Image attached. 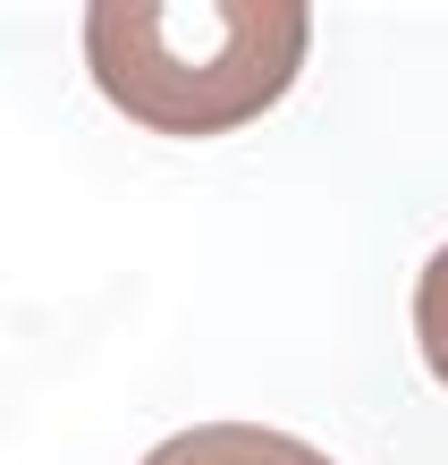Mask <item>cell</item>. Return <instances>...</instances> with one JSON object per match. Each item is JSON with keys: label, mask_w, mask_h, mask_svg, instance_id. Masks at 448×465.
I'll use <instances>...</instances> for the list:
<instances>
[{"label": "cell", "mask_w": 448, "mask_h": 465, "mask_svg": "<svg viewBox=\"0 0 448 465\" xmlns=\"http://www.w3.org/2000/svg\"><path fill=\"white\" fill-rule=\"evenodd\" d=\"M414 347H423V372L448 390V245L423 262V280H414Z\"/></svg>", "instance_id": "obj_3"}, {"label": "cell", "mask_w": 448, "mask_h": 465, "mask_svg": "<svg viewBox=\"0 0 448 465\" xmlns=\"http://www.w3.org/2000/svg\"><path fill=\"white\" fill-rule=\"evenodd\" d=\"M314 51L304 0H94L85 68L153 135L254 127Z\"/></svg>", "instance_id": "obj_1"}, {"label": "cell", "mask_w": 448, "mask_h": 465, "mask_svg": "<svg viewBox=\"0 0 448 465\" xmlns=\"http://www.w3.org/2000/svg\"><path fill=\"white\" fill-rule=\"evenodd\" d=\"M144 465H339V457H322L314 440L271 431V423H194L144 449Z\"/></svg>", "instance_id": "obj_2"}]
</instances>
